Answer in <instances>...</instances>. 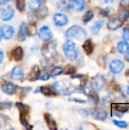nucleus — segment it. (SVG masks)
<instances>
[{"label":"nucleus","mask_w":129,"mask_h":130,"mask_svg":"<svg viewBox=\"0 0 129 130\" xmlns=\"http://www.w3.org/2000/svg\"><path fill=\"white\" fill-rule=\"evenodd\" d=\"M65 36L69 39H75L81 41L87 37V31L78 25H74L69 27L65 33Z\"/></svg>","instance_id":"obj_1"},{"label":"nucleus","mask_w":129,"mask_h":130,"mask_svg":"<svg viewBox=\"0 0 129 130\" xmlns=\"http://www.w3.org/2000/svg\"><path fill=\"white\" fill-rule=\"evenodd\" d=\"M63 50L65 56L68 59L73 61L77 59L78 56V51L75 46V43L71 40H68L63 46Z\"/></svg>","instance_id":"obj_2"},{"label":"nucleus","mask_w":129,"mask_h":130,"mask_svg":"<svg viewBox=\"0 0 129 130\" xmlns=\"http://www.w3.org/2000/svg\"><path fill=\"white\" fill-rule=\"evenodd\" d=\"M41 54L45 58L49 59L56 54V45L54 42H49L44 44L41 48Z\"/></svg>","instance_id":"obj_3"},{"label":"nucleus","mask_w":129,"mask_h":130,"mask_svg":"<svg viewBox=\"0 0 129 130\" xmlns=\"http://www.w3.org/2000/svg\"><path fill=\"white\" fill-rule=\"evenodd\" d=\"M104 83L105 80L103 76L101 75H97L91 79L90 85L92 90L95 91H100L103 88Z\"/></svg>","instance_id":"obj_4"},{"label":"nucleus","mask_w":129,"mask_h":130,"mask_svg":"<svg viewBox=\"0 0 129 130\" xmlns=\"http://www.w3.org/2000/svg\"><path fill=\"white\" fill-rule=\"evenodd\" d=\"M125 68V64L122 61L119 59L113 60L109 63V69L113 74H119Z\"/></svg>","instance_id":"obj_5"},{"label":"nucleus","mask_w":129,"mask_h":130,"mask_svg":"<svg viewBox=\"0 0 129 130\" xmlns=\"http://www.w3.org/2000/svg\"><path fill=\"white\" fill-rule=\"evenodd\" d=\"M91 115L95 120L99 121H103L107 118V112L105 110L99 107H95L92 109Z\"/></svg>","instance_id":"obj_6"},{"label":"nucleus","mask_w":129,"mask_h":130,"mask_svg":"<svg viewBox=\"0 0 129 130\" xmlns=\"http://www.w3.org/2000/svg\"><path fill=\"white\" fill-rule=\"evenodd\" d=\"M38 36L39 37L43 40V41H49L52 37V34L50 30V29L47 26H43L38 31Z\"/></svg>","instance_id":"obj_7"},{"label":"nucleus","mask_w":129,"mask_h":130,"mask_svg":"<svg viewBox=\"0 0 129 130\" xmlns=\"http://www.w3.org/2000/svg\"><path fill=\"white\" fill-rule=\"evenodd\" d=\"M14 11L11 6H7L5 8H3L1 11V19L4 21H10L14 17Z\"/></svg>","instance_id":"obj_8"},{"label":"nucleus","mask_w":129,"mask_h":130,"mask_svg":"<svg viewBox=\"0 0 129 130\" xmlns=\"http://www.w3.org/2000/svg\"><path fill=\"white\" fill-rule=\"evenodd\" d=\"M53 21L55 25L58 27H63L66 25L68 22V17L61 13H56L53 16Z\"/></svg>","instance_id":"obj_9"},{"label":"nucleus","mask_w":129,"mask_h":130,"mask_svg":"<svg viewBox=\"0 0 129 130\" xmlns=\"http://www.w3.org/2000/svg\"><path fill=\"white\" fill-rule=\"evenodd\" d=\"M0 31L2 36L6 40H10L11 38H12L14 34V30L13 27H11V25H3L1 27Z\"/></svg>","instance_id":"obj_10"},{"label":"nucleus","mask_w":129,"mask_h":130,"mask_svg":"<svg viewBox=\"0 0 129 130\" xmlns=\"http://www.w3.org/2000/svg\"><path fill=\"white\" fill-rule=\"evenodd\" d=\"M123 22L119 18H113L109 21L107 23V27L110 30H116L119 29L122 25Z\"/></svg>","instance_id":"obj_11"},{"label":"nucleus","mask_w":129,"mask_h":130,"mask_svg":"<svg viewBox=\"0 0 129 130\" xmlns=\"http://www.w3.org/2000/svg\"><path fill=\"white\" fill-rule=\"evenodd\" d=\"M11 75V78L14 80H21L24 77V72L21 68V66H16L13 68Z\"/></svg>","instance_id":"obj_12"},{"label":"nucleus","mask_w":129,"mask_h":130,"mask_svg":"<svg viewBox=\"0 0 129 130\" xmlns=\"http://www.w3.org/2000/svg\"><path fill=\"white\" fill-rule=\"evenodd\" d=\"M85 0H72L71 2V7L76 11H83L85 8Z\"/></svg>","instance_id":"obj_13"},{"label":"nucleus","mask_w":129,"mask_h":130,"mask_svg":"<svg viewBox=\"0 0 129 130\" xmlns=\"http://www.w3.org/2000/svg\"><path fill=\"white\" fill-rule=\"evenodd\" d=\"M27 24H25V22H22L19 30H18V34H17V39L20 42H23L26 40L27 38Z\"/></svg>","instance_id":"obj_14"},{"label":"nucleus","mask_w":129,"mask_h":130,"mask_svg":"<svg viewBox=\"0 0 129 130\" xmlns=\"http://www.w3.org/2000/svg\"><path fill=\"white\" fill-rule=\"evenodd\" d=\"M40 72L39 66L36 65L33 66L30 70V72L29 73V75L27 76V79L30 82H34V81L37 80L39 75H40Z\"/></svg>","instance_id":"obj_15"},{"label":"nucleus","mask_w":129,"mask_h":130,"mask_svg":"<svg viewBox=\"0 0 129 130\" xmlns=\"http://www.w3.org/2000/svg\"><path fill=\"white\" fill-rule=\"evenodd\" d=\"M2 91L6 94H13L15 93L16 91V86L11 83V82H7L5 85H3L2 88Z\"/></svg>","instance_id":"obj_16"},{"label":"nucleus","mask_w":129,"mask_h":130,"mask_svg":"<svg viewBox=\"0 0 129 130\" xmlns=\"http://www.w3.org/2000/svg\"><path fill=\"white\" fill-rule=\"evenodd\" d=\"M104 21L103 20H99V21H97L94 23V24L92 25L91 28H90V31L92 33V34L94 35H97L100 30L102 29V27H103L104 25Z\"/></svg>","instance_id":"obj_17"},{"label":"nucleus","mask_w":129,"mask_h":130,"mask_svg":"<svg viewBox=\"0 0 129 130\" xmlns=\"http://www.w3.org/2000/svg\"><path fill=\"white\" fill-rule=\"evenodd\" d=\"M44 118H45V121L47 123V126L49 127V129L51 130H56L57 129V126H56V122L55 121V120L53 119V117L48 113L44 114Z\"/></svg>","instance_id":"obj_18"},{"label":"nucleus","mask_w":129,"mask_h":130,"mask_svg":"<svg viewBox=\"0 0 129 130\" xmlns=\"http://www.w3.org/2000/svg\"><path fill=\"white\" fill-rule=\"evenodd\" d=\"M24 56L23 49L21 46H17L11 51V56L15 61H20L22 59Z\"/></svg>","instance_id":"obj_19"},{"label":"nucleus","mask_w":129,"mask_h":130,"mask_svg":"<svg viewBox=\"0 0 129 130\" xmlns=\"http://www.w3.org/2000/svg\"><path fill=\"white\" fill-rule=\"evenodd\" d=\"M117 50L120 53H126L129 51V43L125 40L119 42L117 45Z\"/></svg>","instance_id":"obj_20"},{"label":"nucleus","mask_w":129,"mask_h":130,"mask_svg":"<svg viewBox=\"0 0 129 130\" xmlns=\"http://www.w3.org/2000/svg\"><path fill=\"white\" fill-rule=\"evenodd\" d=\"M83 50H84L85 53L87 55H90L93 53L94 51V44L91 40H87L84 45H83Z\"/></svg>","instance_id":"obj_21"},{"label":"nucleus","mask_w":129,"mask_h":130,"mask_svg":"<svg viewBox=\"0 0 129 130\" xmlns=\"http://www.w3.org/2000/svg\"><path fill=\"white\" fill-rule=\"evenodd\" d=\"M71 7V2L69 0H59L57 2V8L58 9L65 11Z\"/></svg>","instance_id":"obj_22"},{"label":"nucleus","mask_w":129,"mask_h":130,"mask_svg":"<svg viewBox=\"0 0 129 130\" xmlns=\"http://www.w3.org/2000/svg\"><path fill=\"white\" fill-rule=\"evenodd\" d=\"M42 5V0H30L28 2L29 8L31 11L38 10Z\"/></svg>","instance_id":"obj_23"},{"label":"nucleus","mask_w":129,"mask_h":130,"mask_svg":"<svg viewBox=\"0 0 129 130\" xmlns=\"http://www.w3.org/2000/svg\"><path fill=\"white\" fill-rule=\"evenodd\" d=\"M122 22L127 21L129 18V11L125 8H122L119 11V17H118Z\"/></svg>","instance_id":"obj_24"},{"label":"nucleus","mask_w":129,"mask_h":130,"mask_svg":"<svg viewBox=\"0 0 129 130\" xmlns=\"http://www.w3.org/2000/svg\"><path fill=\"white\" fill-rule=\"evenodd\" d=\"M37 30L35 22H30L29 25H27V33L29 36H34L36 35Z\"/></svg>","instance_id":"obj_25"},{"label":"nucleus","mask_w":129,"mask_h":130,"mask_svg":"<svg viewBox=\"0 0 129 130\" xmlns=\"http://www.w3.org/2000/svg\"><path fill=\"white\" fill-rule=\"evenodd\" d=\"M94 12L93 11L91 10H88L87 11H86V13L84 14V16L82 17V21L84 24H87L89 21H90L93 18H94Z\"/></svg>","instance_id":"obj_26"},{"label":"nucleus","mask_w":129,"mask_h":130,"mask_svg":"<svg viewBox=\"0 0 129 130\" xmlns=\"http://www.w3.org/2000/svg\"><path fill=\"white\" fill-rule=\"evenodd\" d=\"M114 108L117 112L121 113H126L128 110L129 106L127 105V104H115Z\"/></svg>","instance_id":"obj_27"},{"label":"nucleus","mask_w":129,"mask_h":130,"mask_svg":"<svg viewBox=\"0 0 129 130\" xmlns=\"http://www.w3.org/2000/svg\"><path fill=\"white\" fill-rule=\"evenodd\" d=\"M20 122L21 123L22 126H24L27 129H30L32 128V126H30L28 123L27 117H26V113H21L20 114Z\"/></svg>","instance_id":"obj_28"},{"label":"nucleus","mask_w":129,"mask_h":130,"mask_svg":"<svg viewBox=\"0 0 129 130\" xmlns=\"http://www.w3.org/2000/svg\"><path fill=\"white\" fill-rule=\"evenodd\" d=\"M16 107H17V109H18V110H19V112L21 113H27L30 110V107L27 105H25V104H22L21 102L16 103Z\"/></svg>","instance_id":"obj_29"},{"label":"nucleus","mask_w":129,"mask_h":130,"mask_svg":"<svg viewBox=\"0 0 129 130\" xmlns=\"http://www.w3.org/2000/svg\"><path fill=\"white\" fill-rule=\"evenodd\" d=\"M39 90H40V92H41L43 94L46 95V96H50L52 94H56L55 91H52V90L51 88H49L46 86H43V87L40 88Z\"/></svg>","instance_id":"obj_30"},{"label":"nucleus","mask_w":129,"mask_h":130,"mask_svg":"<svg viewBox=\"0 0 129 130\" xmlns=\"http://www.w3.org/2000/svg\"><path fill=\"white\" fill-rule=\"evenodd\" d=\"M37 11V12L35 14V16H36V19H40V18H44L46 15V14H47V9H46V7H44V8H42L41 9H38V10H36Z\"/></svg>","instance_id":"obj_31"},{"label":"nucleus","mask_w":129,"mask_h":130,"mask_svg":"<svg viewBox=\"0 0 129 130\" xmlns=\"http://www.w3.org/2000/svg\"><path fill=\"white\" fill-rule=\"evenodd\" d=\"M113 10L112 8L110 7H107V8H101L100 10V14L102 16L104 17H109V15H111V14L113 13Z\"/></svg>","instance_id":"obj_32"},{"label":"nucleus","mask_w":129,"mask_h":130,"mask_svg":"<svg viewBox=\"0 0 129 130\" xmlns=\"http://www.w3.org/2000/svg\"><path fill=\"white\" fill-rule=\"evenodd\" d=\"M88 97H89V98H90L94 104H97V103L99 102V101H100L99 96L97 95V94L96 93V91H94V90L89 93Z\"/></svg>","instance_id":"obj_33"},{"label":"nucleus","mask_w":129,"mask_h":130,"mask_svg":"<svg viewBox=\"0 0 129 130\" xmlns=\"http://www.w3.org/2000/svg\"><path fill=\"white\" fill-rule=\"evenodd\" d=\"M62 72H63V69H62L61 67L57 66V67H55V68L52 70L50 75H51L52 77H56V76H58V75H61V74L62 73Z\"/></svg>","instance_id":"obj_34"},{"label":"nucleus","mask_w":129,"mask_h":130,"mask_svg":"<svg viewBox=\"0 0 129 130\" xmlns=\"http://www.w3.org/2000/svg\"><path fill=\"white\" fill-rule=\"evenodd\" d=\"M16 6L19 11H24L25 9V0H17Z\"/></svg>","instance_id":"obj_35"},{"label":"nucleus","mask_w":129,"mask_h":130,"mask_svg":"<svg viewBox=\"0 0 129 130\" xmlns=\"http://www.w3.org/2000/svg\"><path fill=\"white\" fill-rule=\"evenodd\" d=\"M122 38L125 41L129 40V26H126L122 30Z\"/></svg>","instance_id":"obj_36"},{"label":"nucleus","mask_w":129,"mask_h":130,"mask_svg":"<svg viewBox=\"0 0 129 130\" xmlns=\"http://www.w3.org/2000/svg\"><path fill=\"white\" fill-rule=\"evenodd\" d=\"M75 68L71 65H68L65 67V72L64 73L66 74V75H73L75 72Z\"/></svg>","instance_id":"obj_37"},{"label":"nucleus","mask_w":129,"mask_h":130,"mask_svg":"<svg viewBox=\"0 0 129 130\" xmlns=\"http://www.w3.org/2000/svg\"><path fill=\"white\" fill-rule=\"evenodd\" d=\"M113 122L116 126H118L119 128H127L128 127V123L125 121H119V120H114Z\"/></svg>","instance_id":"obj_38"},{"label":"nucleus","mask_w":129,"mask_h":130,"mask_svg":"<svg viewBox=\"0 0 129 130\" xmlns=\"http://www.w3.org/2000/svg\"><path fill=\"white\" fill-rule=\"evenodd\" d=\"M49 78H50L49 74H48V73L46 72H40L38 79L42 80V81H47V80L49 79Z\"/></svg>","instance_id":"obj_39"},{"label":"nucleus","mask_w":129,"mask_h":130,"mask_svg":"<svg viewBox=\"0 0 129 130\" xmlns=\"http://www.w3.org/2000/svg\"><path fill=\"white\" fill-rule=\"evenodd\" d=\"M78 113L83 117H87L89 116V111L85 109H80L78 110Z\"/></svg>","instance_id":"obj_40"},{"label":"nucleus","mask_w":129,"mask_h":130,"mask_svg":"<svg viewBox=\"0 0 129 130\" xmlns=\"http://www.w3.org/2000/svg\"><path fill=\"white\" fill-rule=\"evenodd\" d=\"M119 5L122 7H127L129 6V0H121Z\"/></svg>","instance_id":"obj_41"},{"label":"nucleus","mask_w":129,"mask_h":130,"mask_svg":"<svg viewBox=\"0 0 129 130\" xmlns=\"http://www.w3.org/2000/svg\"><path fill=\"white\" fill-rule=\"evenodd\" d=\"M122 92L125 94V95H129V86L128 87H122L120 88Z\"/></svg>","instance_id":"obj_42"},{"label":"nucleus","mask_w":129,"mask_h":130,"mask_svg":"<svg viewBox=\"0 0 129 130\" xmlns=\"http://www.w3.org/2000/svg\"><path fill=\"white\" fill-rule=\"evenodd\" d=\"M110 98L109 97V96H106V97H104L103 98V100H102V101H103V103L104 104H109V102H110Z\"/></svg>","instance_id":"obj_43"},{"label":"nucleus","mask_w":129,"mask_h":130,"mask_svg":"<svg viewBox=\"0 0 129 130\" xmlns=\"http://www.w3.org/2000/svg\"><path fill=\"white\" fill-rule=\"evenodd\" d=\"M69 101H75V102H78V103H85L86 101H84V100H81V99H78V98H70Z\"/></svg>","instance_id":"obj_44"},{"label":"nucleus","mask_w":129,"mask_h":130,"mask_svg":"<svg viewBox=\"0 0 129 130\" xmlns=\"http://www.w3.org/2000/svg\"><path fill=\"white\" fill-rule=\"evenodd\" d=\"M125 56H124V59L126 60V61H128L129 62V51L128 52H127L126 53H125Z\"/></svg>","instance_id":"obj_45"},{"label":"nucleus","mask_w":129,"mask_h":130,"mask_svg":"<svg viewBox=\"0 0 129 130\" xmlns=\"http://www.w3.org/2000/svg\"><path fill=\"white\" fill-rule=\"evenodd\" d=\"M3 57H4V54H3V52L0 50V63L2 62L3 60Z\"/></svg>","instance_id":"obj_46"},{"label":"nucleus","mask_w":129,"mask_h":130,"mask_svg":"<svg viewBox=\"0 0 129 130\" xmlns=\"http://www.w3.org/2000/svg\"><path fill=\"white\" fill-rule=\"evenodd\" d=\"M104 1H105L106 3H113L116 1H117V0H104Z\"/></svg>","instance_id":"obj_47"},{"label":"nucleus","mask_w":129,"mask_h":130,"mask_svg":"<svg viewBox=\"0 0 129 130\" xmlns=\"http://www.w3.org/2000/svg\"><path fill=\"white\" fill-rule=\"evenodd\" d=\"M7 2L8 0H0V5H5Z\"/></svg>","instance_id":"obj_48"},{"label":"nucleus","mask_w":129,"mask_h":130,"mask_svg":"<svg viewBox=\"0 0 129 130\" xmlns=\"http://www.w3.org/2000/svg\"><path fill=\"white\" fill-rule=\"evenodd\" d=\"M2 34H1V31H0V41L2 40Z\"/></svg>","instance_id":"obj_49"}]
</instances>
